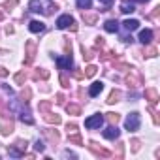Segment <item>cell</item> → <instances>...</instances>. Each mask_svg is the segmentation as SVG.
<instances>
[{"label": "cell", "instance_id": "cell-21", "mask_svg": "<svg viewBox=\"0 0 160 160\" xmlns=\"http://www.w3.org/2000/svg\"><path fill=\"white\" fill-rule=\"evenodd\" d=\"M68 134H70V132H68ZM68 138H70V141L75 143V145H83V139H81V136H79V134H70Z\"/></svg>", "mask_w": 160, "mask_h": 160}, {"label": "cell", "instance_id": "cell-34", "mask_svg": "<svg viewBox=\"0 0 160 160\" xmlns=\"http://www.w3.org/2000/svg\"><path fill=\"white\" fill-rule=\"evenodd\" d=\"M132 147H134V151H138V149H139V141L134 139V141H132Z\"/></svg>", "mask_w": 160, "mask_h": 160}, {"label": "cell", "instance_id": "cell-1", "mask_svg": "<svg viewBox=\"0 0 160 160\" xmlns=\"http://www.w3.org/2000/svg\"><path fill=\"white\" fill-rule=\"evenodd\" d=\"M30 12L34 13H43V15H51L53 10H57V6L51 0H30Z\"/></svg>", "mask_w": 160, "mask_h": 160}, {"label": "cell", "instance_id": "cell-23", "mask_svg": "<svg viewBox=\"0 0 160 160\" xmlns=\"http://www.w3.org/2000/svg\"><path fill=\"white\" fill-rule=\"evenodd\" d=\"M25 79H27L25 72H19V73L15 75V83H17V85H23V83H25Z\"/></svg>", "mask_w": 160, "mask_h": 160}, {"label": "cell", "instance_id": "cell-16", "mask_svg": "<svg viewBox=\"0 0 160 160\" xmlns=\"http://www.w3.org/2000/svg\"><path fill=\"white\" fill-rule=\"evenodd\" d=\"M19 119H21L23 122H27V124H32V122H34V119L30 117V111H28L27 108H25V111H21V117H19Z\"/></svg>", "mask_w": 160, "mask_h": 160}, {"label": "cell", "instance_id": "cell-32", "mask_svg": "<svg viewBox=\"0 0 160 160\" xmlns=\"http://www.w3.org/2000/svg\"><path fill=\"white\" fill-rule=\"evenodd\" d=\"M17 4V0H8V2L4 4V8H12V6H15Z\"/></svg>", "mask_w": 160, "mask_h": 160}, {"label": "cell", "instance_id": "cell-22", "mask_svg": "<svg viewBox=\"0 0 160 160\" xmlns=\"http://www.w3.org/2000/svg\"><path fill=\"white\" fill-rule=\"evenodd\" d=\"M45 121H47V122L58 124V122H60V117H58V115H53V113H45Z\"/></svg>", "mask_w": 160, "mask_h": 160}, {"label": "cell", "instance_id": "cell-39", "mask_svg": "<svg viewBox=\"0 0 160 160\" xmlns=\"http://www.w3.org/2000/svg\"><path fill=\"white\" fill-rule=\"evenodd\" d=\"M2 17H4V13H2V12H0V19H2Z\"/></svg>", "mask_w": 160, "mask_h": 160}, {"label": "cell", "instance_id": "cell-7", "mask_svg": "<svg viewBox=\"0 0 160 160\" xmlns=\"http://www.w3.org/2000/svg\"><path fill=\"white\" fill-rule=\"evenodd\" d=\"M143 45H149L151 42H152V30H149V28H145V30H141L139 32V38H138Z\"/></svg>", "mask_w": 160, "mask_h": 160}, {"label": "cell", "instance_id": "cell-28", "mask_svg": "<svg viewBox=\"0 0 160 160\" xmlns=\"http://www.w3.org/2000/svg\"><path fill=\"white\" fill-rule=\"evenodd\" d=\"M34 149H36V151H40V152H43V149H45V147H43V143L38 139V141L34 143Z\"/></svg>", "mask_w": 160, "mask_h": 160}, {"label": "cell", "instance_id": "cell-8", "mask_svg": "<svg viewBox=\"0 0 160 160\" xmlns=\"http://www.w3.org/2000/svg\"><path fill=\"white\" fill-rule=\"evenodd\" d=\"M122 28H124L126 32L138 30V28H139V21H138V19H126V21L122 23Z\"/></svg>", "mask_w": 160, "mask_h": 160}, {"label": "cell", "instance_id": "cell-18", "mask_svg": "<svg viewBox=\"0 0 160 160\" xmlns=\"http://www.w3.org/2000/svg\"><path fill=\"white\" fill-rule=\"evenodd\" d=\"M75 2H77V8L79 10H89L91 4H92V0H75Z\"/></svg>", "mask_w": 160, "mask_h": 160}, {"label": "cell", "instance_id": "cell-9", "mask_svg": "<svg viewBox=\"0 0 160 160\" xmlns=\"http://www.w3.org/2000/svg\"><path fill=\"white\" fill-rule=\"evenodd\" d=\"M102 91H104V83H102V81H94V83L91 85V89H89V96L94 98V96H98Z\"/></svg>", "mask_w": 160, "mask_h": 160}, {"label": "cell", "instance_id": "cell-33", "mask_svg": "<svg viewBox=\"0 0 160 160\" xmlns=\"http://www.w3.org/2000/svg\"><path fill=\"white\" fill-rule=\"evenodd\" d=\"M49 106H51V104H49V102H42V104H40V109H47V108H49Z\"/></svg>", "mask_w": 160, "mask_h": 160}, {"label": "cell", "instance_id": "cell-37", "mask_svg": "<svg viewBox=\"0 0 160 160\" xmlns=\"http://www.w3.org/2000/svg\"><path fill=\"white\" fill-rule=\"evenodd\" d=\"M8 72H6V68H0V75H6Z\"/></svg>", "mask_w": 160, "mask_h": 160}, {"label": "cell", "instance_id": "cell-29", "mask_svg": "<svg viewBox=\"0 0 160 160\" xmlns=\"http://www.w3.org/2000/svg\"><path fill=\"white\" fill-rule=\"evenodd\" d=\"M108 119H109L111 122H117V121H119V115H117V113H108Z\"/></svg>", "mask_w": 160, "mask_h": 160}, {"label": "cell", "instance_id": "cell-19", "mask_svg": "<svg viewBox=\"0 0 160 160\" xmlns=\"http://www.w3.org/2000/svg\"><path fill=\"white\" fill-rule=\"evenodd\" d=\"M0 128H2V134H4V136H8V134L13 132V124H12V121H10V122H2V126H0Z\"/></svg>", "mask_w": 160, "mask_h": 160}, {"label": "cell", "instance_id": "cell-6", "mask_svg": "<svg viewBox=\"0 0 160 160\" xmlns=\"http://www.w3.org/2000/svg\"><path fill=\"white\" fill-rule=\"evenodd\" d=\"M57 66L60 70H70L72 68V55H66V57H57Z\"/></svg>", "mask_w": 160, "mask_h": 160}, {"label": "cell", "instance_id": "cell-3", "mask_svg": "<svg viewBox=\"0 0 160 160\" xmlns=\"http://www.w3.org/2000/svg\"><path fill=\"white\" fill-rule=\"evenodd\" d=\"M102 124H104V117H102L100 113L91 115L89 119H85V128H89V130H96V128H100Z\"/></svg>", "mask_w": 160, "mask_h": 160}, {"label": "cell", "instance_id": "cell-27", "mask_svg": "<svg viewBox=\"0 0 160 160\" xmlns=\"http://www.w3.org/2000/svg\"><path fill=\"white\" fill-rule=\"evenodd\" d=\"M21 98H23V102H28V98H30V89H25L23 94H21Z\"/></svg>", "mask_w": 160, "mask_h": 160}, {"label": "cell", "instance_id": "cell-25", "mask_svg": "<svg viewBox=\"0 0 160 160\" xmlns=\"http://www.w3.org/2000/svg\"><path fill=\"white\" fill-rule=\"evenodd\" d=\"M40 77H42V79H47V77H49V72H47V70L36 72V73H34V79H40Z\"/></svg>", "mask_w": 160, "mask_h": 160}, {"label": "cell", "instance_id": "cell-17", "mask_svg": "<svg viewBox=\"0 0 160 160\" xmlns=\"http://www.w3.org/2000/svg\"><path fill=\"white\" fill-rule=\"evenodd\" d=\"M66 111H68L70 115H79V113H81V108H79L77 104H68V106H66Z\"/></svg>", "mask_w": 160, "mask_h": 160}, {"label": "cell", "instance_id": "cell-2", "mask_svg": "<svg viewBox=\"0 0 160 160\" xmlns=\"http://www.w3.org/2000/svg\"><path fill=\"white\" fill-rule=\"evenodd\" d=\"M139 122H141V119H139V113H130L128 117H126V121H124V128L128 130V132H136L138 128H139Z\"/></svg>", "mask_w": 160, "mask_h": 160}, {"label": "cell", "instance_id": "cell-20", "mask_svg": "<svg viewBox=\"0 0 160 160\" xmlns=\"http://www.w3.org/2000/svg\"><path fill=\"white\" fill-rule=\"evenodd\" d=\"M119 98H121V92L119 91H111V94L108 98V104H115V102H119Z\"/></svg>", "mask_w": 160, "mask_h": 160}, {"label": "cell", "instance_id": "cell-12", "mask_svg": "<svg viewBox=\"0 0 160 160\" xmlns=\"http://www.w3.org/2000/svg\"><path fill=\"white\" fill-rule=\"evenodd\" d=\"M121 12L122 13H132V12H136V4L130 2V0H122L121 2Z\"/></svg>", "mask_w": 160, "mask_h": 160}, {"label": "cell", "instance_id": "cell-14", "mask_svg": "<svg viewBox=\"0 0 160 160\" xmlns=\"http://www.w3.org/2000/svg\"><path fill=\"white\" fill-rule=\"evenodd\" d=\"M89 147H91V151H92L94 154H100V156H109V154H111L109 151H106V149H102V147H98V145H96L94 141H92V143H91Z\"/></svg>", "mask_w": 160, "mask_h": 160}, {"label": "cell", "instance_id": "cell-36", "mask_svg": "<svg viewBox=\"0 0 160 160\" xmlns=\"http://www.w3.org/2000/svg\"><path fill=\"white\" fill-rule=\"evenodd\" d=\"M98 2H102V4H111L113 0H98Z\"/></svg>", "mask_w": 160, "mask_h": 160}, {"label": "cell", "instance_id": "cell-35", "mask_svg": "<svg viewBox=\"0 0 160 160\" xmlns=\"http://www.w3.org/2000/svg\"><path fill=\"white\" fill-rule=\"evenodd\" d=\"M68 132H75V124H68Z\"/></svg>", "mask_w": 160, "mask_h": 160}, {"label": "cell", "instance_id": "cell-5", "mask_svg": "<svg viewBox=\"0 0 160 160\" xmlns=\"http://www.w3.org/2000/svg\"><path fill=\"white\" fill-rule=\"evenodd\" d=\"M25 47H27V58H25V62H27V64H32L34 55H36V43H34L32 40H28Z\"/></svg>", "mask_w": 160, "mask_h": 160}, {"label": "cell", "instance_id": "cell-38", "mask_svg": "<svg viewBox=\"0 0 160 160\" xmlns=\"http://www.w3.org/2000/svg\"><path fill=\"white\" fill-rule=\"evenodd\" d=\"M138 2H149V0H138Z\"/></svg>", "mask_w": 160, "mask_h": 160}, {"label": "cell", "instance_id": "cell-24", "mask_svg": "<svg viewBox=\"0 0 160 160\" xmlns=\"http://www.w3.org/2000/svg\"><path fill=\"white\" fill-rule=\"evenodd\" d=\"M85 70H87V72H85V75H87V77H92V75H94V73H96V70H98V68H96V66H92V64H91V66H87V68H85Z\"/></svg>", "mask_w": 160, "mask_h": 160}, {"label": "cell", "instance_id": "cell-11", "mask_svg": "<svg viewBox=\"0 0 160 160\" xmlns=\"http://www.w3.org/2000/svg\"><path fill=\"white\" fill-rule=\"evenodd\" d=\"M119 134H121V132H119V128H117V126H109V128H106V130H104V138H106V139H117V138H119Z\"/></svg>", "mask_w": 160, "mask_h": 160}, {"label": "cell", "instance_id": "cell-4", "mask_svg": "<svg viewBox=\"0 0 160 160\" xmlns=\"http://www.w3.org/2000/svg\"><path fill=\"white\" fill-rule=\"evenodd\" d=\"M75 21H73V17L72 15H60L58 19H57V28H60V30H64V28H68V27H72Z\"/></svg>", "mask_w": 160, "mask_h": 160}, {"label": "cell", "instance_id": "cell-10", "mask_svg": "<svg viewBox=\"0 0 160 160\" xmlns=\"http://www.w3.org/2000/svg\"><path fill=\"white\" fill-rule=\"evenodd\" d=\"M28 30L34 32V34H38V32H43V30H45V25H43L42 21H30V23H28Z\"/></svg>", "mask_w": 160, "mask_h": 160}, {"label": "cell", "instance_id": "cell-15", "mask_svg": "<svg viewBox=\"0 0 160 160\" xmlns=\"http://www.w3.org/2000/svg\"><path fill=\"white\" fill-rule=\"evenodd\" d=\"M145 98H147L151 104H156V102H158V92H156L154 89H147V91H145Z\"/></svg>", "mask_w": 160, "mask_h": 160}, {"label": "cell", "instance_id": "cell-30", "mask_svg": "<svg viewBox=\"0 0 160 160\" xmlns=\"http://www.w3.org/2000/svg\"><path fill=\"white\" fill-rule=\"evenodd\" d=\"M60 83H62V87H70V81L66 75H60Z\"/></svg>", "mask_w": 160, "mask_h": 160}, {"label": "cell", "instance_id": "cell-13", "mask_svg": "<svg viewBox=\"0 0 160 160\" xmlns=\"http://www.w3.org/2000/svg\"><path fill=\"white\" fill-rule=\"evenodd\" d=\"M104 28H106V32H117L119 30V23L115 19H109V21L104 23Z\"/></svg>", "mask_w": 160, "mask_h": 160}, {"label": "cell", "instance_id": "cell-26", "mask_svg": "<svg viewBox=\"0 0 160 160\" xmlns=\"http://www.w3.org/2000/svg\"><path fill=\"white\" fill-rule=\"evenodd\" d=\"M156 55V49L154 47H147L145 49V57H154Z\"/></svg>", "mask_w": 160, "mask_h": 160}, {"label": "cell", "instance_id": "cell-31", "mask_svg": "<svg viewBox=\"0 0 160 160\" xmlns=\"http://www.w3.org/2000/svg\"><path fill=\"white\" fill-rule=\"evenodd\" d=\"M85 21L87 23H94L96 21V15H85Z\"/></svg>", "mask_w": 160, "mask_h": 160}]
</instances>
